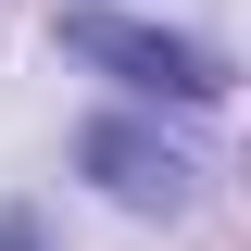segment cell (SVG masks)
Masks as SVG:
<instances>
[{"instance_id": "6da1fadb", "label": "cell", "mask_w": 251, "mask_h": 251, "mask_svg": "<svg viewBox=\"0 0 251 251\" xmlns=\"http://www.w3.org/2000/svg\"><path fill=\"white\" fill-rule=\"evenodd\" d=\"M63 50L113 63L126 88H163V100H214L226 88V63L201 50V38H163V25H138V13H63Z\"/></svg>"}, {"instance_id": "7a4b0ae2", "label": "cell", "mask_w": 251, "mask_h": 251, "mask_svg": "<svg viewBox=\"0 0 251 251\" xmlns=\"http://www.w3.org/2000/svg\"><path fill=\"white\" fill-rule=\"evenodd\" d=\"M75 151H88V176L113 188V201H138V214H176L188 201V163L163 151V138H138V126H88Z\"/></svg>"}, {"instance_id": "3957f363", "label": "cell", "mask_w": 251, "mask_h": 251, "mask_svg": "<svg viewBox=\"0 0 251 251\" xmlns=\"http://www.w3.org/2000/svg\"><path fill=\"white\" fill-rule=\"evenodd\" d=\"M0 251H38V239H25V226H13V214H0Z\"/></svg>"}]
</instances>
